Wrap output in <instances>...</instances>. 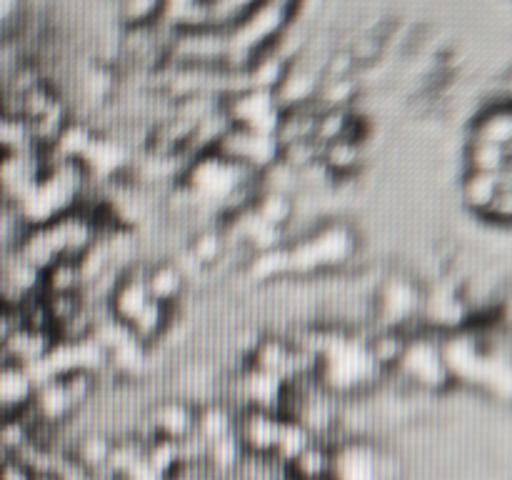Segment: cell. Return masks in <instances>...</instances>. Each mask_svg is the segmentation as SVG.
Wrapping results in <instances>:
<instances>
[{
	"label": "cell",
	"instance_id": "30bf717a",
	"mask_svg": "<svg viewBox=\"0 0 512 480\" xmlns=\"http://www.w3.org/2000/svg\"><path fill=\"white\" fill-rule=\"evenodd\" d=\"M38 385L28 368L13 363H0V413L18 415L33 403Z\"/></svg>",
	"mask_w": 512,
	"mask_h": 480
},
{
	"label": "cell",
	"instance_id": "d4e9b609",
	"mask_svg": "<svg viewBox=\"0 0 512 480\" xmlns=\"http://www.w3.org/2000/svg\"><path fill=\"white\" fill-rule=\"evenodd\" d=\"M503 98L510 100V103H512V68H510V73L505 75V80H503Z\"/></svg>",
	"mask_w": 512,
	"mask_h": 480
},
{
	"label": "cell",
	"instance_id": "e0dca14e",
	"mask_svg": "<svg viewBox=\"0 0 512 480\" xmlns=\"http://www.w3.org/2000/svg\"><path fill=\"white\" fill-rule=\"evenodd\" d=\"M33 148H35V140H33V133H30L28 120L0 113V155L25 153V150H33Z\"/></svg>",
	"mask_w": 512,
	"mask_h": 480
},
{
	"label": "cell",
	"instance_id": "44dd1931",
	"mask_svg": "<svg viewBox=\"0 0 512 480\" xmlns=\"http://www.w3.org/2000/svg\"><path fill=\"white\" fill-rule=\"evenodd\" d=\"M503 180V178H500ZM485 223L495 225V228H503V230H512V183H503L500 188L498 198H495L493 208L488 210L485 215Z\"/></svg>",
	"mask_w": 512,
	"mask_h": 480
},
{
	"label": "cell",
	"instance_id": "7402d4cb",
	"mask_svg": "<svg viewBox=\"0 0 512 480\" xmlns=\"http://www.w3.org/2000/svg\"><path fill=\"white\" fill-rule=\"evenodd\" d=\"M20 325H23V320H20L18 308L0 305V350H3V345L13 338V333L20 328Z\"/></svg>",
	"mask_w": 512,
	"mask_h": 480
},
{
	"label": "cell",
	"instance_id": "3957f363",
	"mask_svg": "<svg viewBox=\"0 0 512 480\" xmlns=\"http://www.w3.org/2000/svg\"><path fill=\"white\" fill-rule=\"evenodd\" d=\"M215 153L228 158L230 163L248 168L253 173H265L270 165L280 160V143L275 135L255 133L245 128H230L215 145Z\"/></svg>",
	"mask_w": 512,
	"mask_h": 480
},
{
	"label": "cell",
	"instance_id": "8fae6325",
	"mask_svg": "<svg viewBox=\"0 0 512 480\" xmlns=\"http://www.w3.org/2000/svg\"><path fill=\"white\" fill-rule=\"evenodd\" d=\"M145 283H148L150 298L165 305H178L188 288V275L175 260H158L145 268Z\"/></svg>",
	"mask_w": 512,
	"mask_h": 480
},
{
	"label": "cell",
	"instance_id": "ffe728a7",
	"mask_svg": "<svg viewBox=\"0 0 512 480\" xmlns=\"http://www.w3.org/2000/svg\"><path fill=\"white\" fill-rule=\"evenodd\" d=\"M243 453H245V445H243V440L238 438V433H230V435H225V438L215 440V443L208 445V458L223 470L238 465L240 455Z\"/></svg>",
	"mask_w": 512,
	"mask_h": 480
},
{
	"label": "cell",
	"instance_id": "9a60e30c",
	"mask_svg": "<svg viewBox=\"0 0 512 480\" xmlns=\"http://www.w3.org/2000/svg\"><path fill=\"white\" fill-rule=\"evenodd\" d=\"M235 423H238V420L233 418V413H230L225 405H218V403L203 405V408H198L195 435L210 445L215 443V440L225 438V435L235 433Z\"/></svg>",
	"mask_w": 512,
	"mask_h": 480
},
{
	"label": "cell",
	"instance_id": "7a4b0ae2",
	"mask_svg": "<svg viewBox=\"0 0 512 480\" xmlns=\"http://www.w3.org/2000/svg\"><path fill=\"white\" fill-rule=\"evenodd\" d=\"M393 373L423 393H445L455 385L445 365L443 340L433 330H420L410 335L403 360Z\"/></svg>",
	"mask_w": 512,
	"mask_h": 480
},
{
	"label": "cell",
	"instance_id": "2e32d148",
	"mask_svg": "<svg viewBox=\"0 0 512 480\" xmlns=\"http://www.w3.org/2000/svg\"><path fill=\"white\" fill-rule=\"evenodd\" d=\"M43 293H83V273L78 260L60 258L45 268Z\"/></svg>",
	"mask_w": 512,
	"mask_h": 480
},
{
	"label": "cell",
	"instance_id": "277c9868",
	"mask_svg": "<svg viewBox=\"0 0 512 480\" xmlns=\"http://www.w3.org/2000/svg\"><path fill=\"white\" fill-rule=\"evenodd\" d=\"M385 455L368 443H348L333 453V475L330 480H388L383 465Z\"/></svg>",
	"mask_w": 512,
	"mask_h": 480
},
{
	"label": "cell",
	"instance_id": "cb8c5ba5",
	"mask_svg": "<svg viewBox=\"0 0 512 480\" xmlns=\"http://www.w3.org/2000/svg\"><path fill=\"white\" fill-rule=\"evenodd\" d=\"M18 10V0H0V25L8 23Z\"/></svg>",
	"mask_w": 512,
	"mask_h": 480
},
{
	"label": "cell",
	"instance_id": "52a82bcc",
	"mask_svg": "<svg viewBox=\"0 0 512 480\" xmlns=\"http://www.w3.org/2000/svg\"><path fill=\"white\" fill-rule=\"evenodd\" d=\"M55 343H58V340H55L53 330H35L28 328V325H20L13 333V338L3 345L0 358H3V363L33 368L35 363L48 358V353L53 350Z\"/></svg>",
	"mask_w": 512,
	"mask_h": 480
},
{
	"label": "cell",
	"instance_id": "ba28073f",
	"mask_svg": "<svg viewBox=\"0 0 512 480\" xmlns=\"http://www.w3.org/2000/svg\"><path fill=\"white\" fill-rule=\"evenodd\" d=\"M468 140H480V143H495L510 148L512 145V103L500 98L488 103L468 128Z\"/></svg>",
	"mask_w": 512,
	"mask_h": 480
},
{
	"label": "cell",
	"instance_id": "5b68a950",
	"mask_svg": "<svg viewBox=\"0 0 512 480\" xmlns=\"http://www.w3.org/2000/svg\"><path fill=\"white\" fill-rule=\"evenodd\" d=\"M285 415L273 413V410H258V408H245L240 420L235 423V433L243 440L245 450L250 453L268 455L275 453L278 448L280 430H283Z\"/></svg>",
	"mask_w": 512,
	"mask_h": 480
},
{
	"label": "cell",
	"instance_id": "8992f818",
	"mask_svg": "<svg viewBox=\"0 0 512 480\" xmlns=\"http://www.w3.org/2000/svg\"><path fill=\"white\" fill-rule=\"evenodd\" d=\"M150 303H153V298H150L148 283H145V268L125 270L123 278L118 280V285H115L108 298V308L113 318H118L128 328Z\"/></svg>",
	"mask_w": 512,
	"mask_h": 480
},
{
	"label": "cell",
	"instance_id": "9c48e42d",
	"mask_svg": "<svg viewBox=\"0 0 512 480\" xmlns=\"http://www.w3.org/2000/svg\"><path fill=\"white\" fill-rule=\"evenodd\" d=\"M500 188H503V180L500 173H478V170H463L460 175V205L468 210L470 215L483 220L488 215V210L493 208L495 198H498Z\"/></svg>",
	"mask_w": 512,
	"mask_h": 480
},
{
	"label": "cell",
	"instance_id": "4fadbf2b",
	"mask_svg": "<svg viewBox=\"0 0 512 480\" xmlns=\"http://www.w3.org/2000/svg\"><path fill=\"white\" fill-rule=\"evenodd\" d=\"M288 470L295 480H330V475H333V453L313 440L298 458L290 460Z\"/></svg>",
	"mask_w": 512,
	"mask_h": 480
},
{
	"label": "cell",
	"instance_id": "ac0fdd59",
	"mask_svg": "<svg viewBox=\"0 0 512 480\" xmlns=\"http://www.w3.org/2000/svg\"><path fill=\"white\" fill-rule=\"evenodd\" d=\"M110 450H113V445H110L108 440L100 438V435H88V438H83L78 443L75 455H78L80 465H85L88 470H95L108 465Z\"/></svg>",
	"mask_w": 512,
	"mask_h": 480
},
{
	"label": "cell",
	"instance_id": "5bb4252c",
	"mask_svg": "<svg viewBox=\"0 0 512 480\" xmlns=\"http://www.w3.org/2000/svg\"><path fill=\"white\" fill-rule=\"evenodd\" d=\"M465 170L478 173H503L510 165L508 148L495 143H480V140H465Z\"/></svg>",
	"mask_w": 512,
	"mask_h": 480
},
{
	"label": "cell",
	"instance_id": "603a6c76",
	"mask_svg": "<svg viewBox=\"0 0 512 480\" xmlns=\"http://www.w3.org/2000/svg\"><path fill=\"white\" fill-rule=\"evenodd\" d=\"M0 480H35V473L23 463V460L10 455V458H5L3 463H0Z\"/></svg>",
	"mask_w": 512,
	"mask_h": 480
},
{
	"label": "cell",
	"instance_id": "d6986e66",
	"mask_svg": "<svg viewBox=\"0 0 512 480\" xmlns=\"http://www.w3.org/2000/svg\"><path fill=\"white\" fill-rule=\"evenodd\" d=\"M165 3H168V0H123V18L128 20L130 25L145 28V25L155 23V20L160 18Z\"/></svg>",
	"mask_w": 512,
	"mask_h": 480
},
{
	"label": "cell",
	"instance_id": "6da1fadb",
	"mask_svg": "<svg viewBox=\"0 0 512 480\" xmlns=\"http://www.w3.org/2000/svg\"><path fill=\"white\" fill-rule=\"evenodd\" d=\"M358 250L355 233L345 223H323L305 238L288 245L290 275H310L335 270L350 263Z\"/></svg>",
	"mask_w": 512,
	"mask_h": 480
},
{
	"label": "cell",
	"instance_id": "7c38bea8",
	"mask_svg": "<svg viewBox=\"0 0 512 480\" xmlns=\"http://www.w3.org/2000/svg\"><path fill=\"white\" fill-rule=\"evenodd\" d=\"M365 163V138L348 135L335 143H328L323 150V165L335 180L350 178L358 173Z\"/></svg>",
	"mask_w": 512,
	"mask_h": 480
}]
</instances>
